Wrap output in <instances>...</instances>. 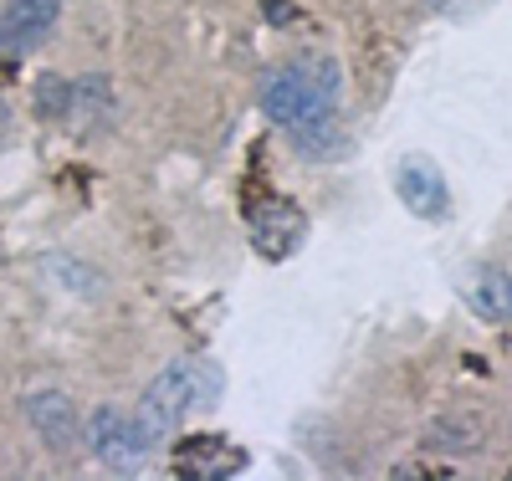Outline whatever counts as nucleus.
I'll return each instance as SVG.
<instances>
[{
  "instance_id": "11",
  "label": "nucleus",
  "mask_w": 512,
  "mask_h": 481,
  "mask_svg": "<svg viewBox=\"0 0 512 481\" xmlns=\"http://www.w3.org/2000/svg\"><path fill=\"white\" fill-rule=\"evenodd\" d=\"M36 108H41V118H67L72 113V82L47 72L36 82Z\"/></svg>"
},
{
  "instance_id": "5",
  "label": "nucleus",
  "mask_w": 512,
  "mask_h": 481,
  "mask_svg": "<svg viewBox=\"0 0 512 481\" xmlns=\"http://www.w3.org/2000/svg\"><path fill=\"white\" fill-rule=\"evenodd\" d=\"M21 410H26L31 430L41 435V446H47V451H57V456L77 451L82 420H77L72 395H62V389H31V395H21Z\"/></svg>"
},
{
  "instance_id": "1",
  "label": "nucleus",
  "mask_w": 512,
  "mask_h": 481,
  "mask_svg": "<svg viewBox=\"0 0 512 481\" xmlns=\"http://www.w3.org/2000/svg\"><path fill=\"white\" fill-rule=\"evenodd\" d=\"M338 87H344V72L328 52H308L287 67H277L262 82V113L277 128H297V123H313L328 118L338 108Z\"/></svg>"
},
{
  "instance_id": "4",
  "label": "nucleus",
  "mask_w": 512,
  "mask_h": 481,
  "mask_svg": "<svg viewBox=\"0 0 512 481\" xmlns=\"http://www.w3.org/2000/svg\"><path fill=\"white\" fill-rule=\"evenodd\" d=\"M395 195L405 200V210L415 221H446L451 215V190H446V174L431 154H405L395 164Z\"/></svg>"
},
{
  "instance_id": "9",
  "label": "nucleus",
  "mask_w": 512,
  "mask_h": 481,
  "mask_svg": "<svg viewBox=\"0 0 512 481\" xmlns=\"http://www.w3.org/2000/svg\"><path fill=\"white\" fill-rule=\"evenodd\" d=\"M472 302H477V313L487 323H512V272L507 267H482Z\"/></svg>"
},
{
  "instance_id": "10",
  "label": "nucleus",
  "mask_w": 512,
  "mask_h": 481,
  "mask_svg": "<svg viewBox=\"0 0 512 481\" xmlns=\"http://www.w3.org/2000/svg\"><path fill=\"white\" fill-rule=\"evenodd\" d=\"M287 134H292V149L308 154V159H328V154L344 149V134H338L333 113L328 118H313V123H297V128H287Z\"/></svg>"
},
{
  "instance_id": "8",
  "label": "nucleus",
  "mask_w": 512,
  "mask_h": 481,
  "mask_svg": "<svg viewBox=\"0 0 512 481\" xmlns=\"http://www.w3.org/2000/svg\"><path fill=\"white\" fill-rule=\"evenodd\" d=\"M246 466L241 451H231L221 435H190L175 446V476H236Z\"/></svg>"
},
{
  "instance_id": "13",
  "label": "nucleus",
  "mask_w": 512,
  "mask_h": 481,
  "mask_svg": "<svg viewBox=\"0 0 512 481\" xmlns=\"http://www.w3.org/2000/svg\"><path fill=\"white\" fill-rule=\"evenodd\" d=\"M262 11H272L267 21H277V26H287V21H292V6H287V0H262Z\"/></svg>"
},
{
  "instance_id": "14",
  "label": "nucleus",
  "mask_w": 512,
  "mask_h": 481,
  "mask_svg": "<svg viewBox=\"0 0 512 481\" xmlns=\"http://www.w3.org/2000/svg\"><path fill=\"white\" fill-rule=\"evenodd\" d=\"M0 139H6V103H0Z\"/></svg>"
},
{
  "instance_id": "3",
  "label": "nucleus",
  "mask_w": 512,
  "mask_h": 481,
  "mask_svg": "<svg viewBox=\"0 0 512 481\" xmlns=\"http://www.w3.org/2000/svg\"><path fill=\"white\" fill-rule=\"evenodd\" d=\"M82 435H88V451L98 456V466H103L108 476H139V471H144L149 446H144L139 425L128 420L118 405H98L93 420L82 425Z\"/></svg>"
},
{
  "instance_id": "2",
  "label": "nucleus",
  "mask_w": 512,
  "mask_h": 481,
  "mask_svg": "<svg viewBox=\"0 0 512 481\" xmlns=\"http://www.w3.org/2000/svg\"><path fill=\"white\" fill-rule=\"evenodd\" d=\"M216 400V369H205V364H169L154 374V384L144 389V400H139V435H144V446H164L169 435H175L185 425L190 410L210 405Z\"/></svg>"
},
{
  "instance_id": "7",
  "label": "nucleus",
  "mask_w": 512,
  "mask_h": 481,
  "mask_svg": "<svg viewBox=\"0 0 512 481\" xmlns=\"http://www.w3.org/2000/svg\"><path fill=\"white\" fill-rule=\"evenodd\" d=\"M62 16V0H11L0 11V52H26L47 36Z\"/></svg>"
},
{
  "instance_id": "12",
  "label": "nucleus",
  "mask_w": 512,
  "mask_h": 481,
  "mask_svg": "<svg viewBox=\"0 0 512 481\" xmlns=\"http://www.w3.org/2000/svg\"><path fill=\"white\" fill-rule=\"evenodd\" d=\"M431 11H441V16H461L466 6H477V0H425Z\"/></svg>"
},
{
  "instance_id": "6",
  "label": "nucleus",
  "mask_w": 512,
  "mask_h": 481,
  "mask_svg": "<svg viewBox=\"0 0 512 481\" xmlns=\"http://www.w3.org/2000/svg\"><path fill=\"white\" fill-rule=\"evenodd\" d=\"M303 236H308V221L292 200H267L251 221V246L267 261H287L297 246H303Z\"/></svg>"
}]
</instances>
